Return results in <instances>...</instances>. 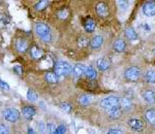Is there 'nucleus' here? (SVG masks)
Masks as SVG:
<instances>
[{
  "label": "nucleus",
  "mask_w": 155,
  "mask_h": 134,
  "mask_svg": "<svg viewBox=\"0 0 155 134\" xmlns=\"http://www.w3.org/2000/svg\"><path fill=\"white\" fill-rule=\"evenodd\" d=\"M34 30H35L36 34L41 37L44 43H50L52 40V33L50 28L48 27V25L44 23H37L35 25Z\"/></svg>",
  "instance_id": "nucleus-1"
},
{
  "label": "nucleus",
  "mask_w": 155,
  "mask_h": 134,
  "mask_svg": "<svg viewBox=\"0 0 155 134\" xmlns=\"http://www.w3.org/2000/svg\"><path fill=\"white\" fill-rule=\"evenodd\" d=\"M54 71L55 74L58 78H60V76H66L72 72V67L71 64L67 63L65 61H59L55 64Z\"/></svg>",
  "instance_id": "nucleus-2"
},
{
  "label": "nucleus",
  "mask_w": 155,
  "mask_h": 134,
  "mask_svg": "<svg viewBox=\"0 0 155 134\" xmlns=\"http://www.w3.org/2000/svg\"><path fill=\"white\" fill-rule=\"evenodd\" d=\"M120 101H121V98L117 97V96H109V97L102 99L101 106L104 110H112L116 106H120Z\"/></svg>",
  "instance_id": "nucleus-3"
},
{
  "label": "nucleus",
  "mask_w": 155,
  "mask_h": 134,
  "mask_svg": "<svg viewBox=\"0 0 155 134\" xmlns=\"http://www.w3.org/2000/svg\"><path fill=\"white\" fill-rule=\"evenodd\" d=\"M124 76L129 81H137L141 76V69L137 66L128 67L124 72Z\"/></svg>",
  "instance_id": "nucleus-4"
},
{
  "label": "nucleus",
  "mask_w": 155,
  "mask_h": 134,
  "mask_svg": "<svg viewBox=\"0 0 155 134\" xmlns=\"http://www.w3.org/2000/svg\"><path fill=\"white\" fill-rule=\"evenodd\" d=\"M3 116L6 121L11 123H15L20 119V111L15 108H6L3 111Z\"/></svg>",
  "instance_id": "nucleus-5"
},
{
  "label": "nucleus",
  "mask_w": 155,
  "mask_h": 134,
  "mask_svg": "<svg viewBox=\"0 0 155 134\" xmlns=\"http://www.w3.org/2000/svg\"><path fill=\"white\" fill-rule=\"evenodd\" d=\"M127 124H128L129 128L131 130L136 131V132H141L144 128V124L140 119H136V118H131L127 121Z\"/></svg>",
  "instance_id": "nucleus-6"
},
{
  "label": "nucleus",
  "mask_w": 155,
  "mask_h": 134,
  "mask_svg": "<svg viewBox=\"0 0 155 134\" xmlns=\"http://www.w3.org/2000/svg\"><path fill=\"white\" fill-rule=\"evenodd\" d=\"M95 11L99 17H101V18H106L110 14L109 7H107V3H104V2H98L95 5Z\"/></svg>",
  "instance_id": "nucleus-7"
},
{
  "label": "nucleus",
  "mask_w": 155,
  "mask_h": 134,
  "mask_svg": "<svg viewBox=\"0 0 155 134\" xmlns=\"http://www.w3.org/2000/svg\"><path fill=\"white\" fill-rule=\"evenodd\" d=\"M143 14L147 17L155 16V2L148 1L143 5Z\"/></svg>",
  "instance_id": "nucleus-8"
},
{
  "label": "nucleus",
  "mask_w": 155,
  "mask_h": 134,
  "mask_svg": "<svg viewBox=\"0 0 155 134\" xmlns=\"http://www.w3.org/2000/svg\"><path fill=\"white\" fill-rule=\"evenodd\" d=\"M142 96H143L144 100L146 101L147 103L149 104H153L155 102V92L153 90H145L143 93H142Z\"/></svg>",
  "instance_id": "nucleus-9"
},
{
  "label": "nucleus",
  "mask_w": 155,
  "mask_h": 134,
  "mask_svg": "<svg viewBox=\"0 0 155 134\" xmlns=\"http://www.w3.org/2000/svg\"><path fill=\"white\" fill-rule=\"evenodd\" d=\"M44 56V52H42L41 49H39L38 46H33L30 48V57L34 60H39V59L42 58Z\"/></svg>",
  "instance_id": "nucleus-10"
},
{
  "label": "nucleus",
  "mask_w": 155,
  "mask_h": 134,
  "mask_svg": "<svg viewBox=\"0 0 155 134\" xmlns=\"http://www.w3.org/2000/svg\"><path fill=\"white\" fill-rule=\"evenodd\" d=\"M86 68L87 67L84 65V64L78 63L74 66L72 68V73L76 78H81L82 75H84L85 72H86Z\"/></svg>",
  "instance_id": "nucleus-11"
},
{
  "label": "nucleus",
  "mask_w": 155,
  "mask_h": 134,
  "mask_svg": "<svg viewBox=\"0 0 155 134\" xmlns=\"http://www.w3.org/2000/svg\"><path fill=\"white\" fill-rule=\"evenodd\" d=\"M16 49H17V51L20 52V53H24V52H26L27 49H28V43H27L26 39H24V38L17 39Z\"/></svg>",
  "instance_id": "nucleus-12"
},
{
  "label": "nucleus",
  "mask_w": 155,
  "mask_h": 134,
  "mask_svg": "<svg viewBox=\"0 0 155 134\" xmlns=\"http://www.w3.org/2000/svg\"><path fill=\"white\" fill-rule=\"evenodd\" d=\"M102 43H104V38L101 35H96L90 40V48L93 49H97L101 46Z\"/></svg>",
  "instance_id": "nucleus-13"
},
{
  "label": "nucleus",
  "mask_w": 155,
  "mask_h": 134,
  "mask_svg": "<svg viewBox=\"0 0 155 134\" xmlns=\"http://www.w3.org/2000/svg\"><path fill=\"white\" fill-rule=\"evenodd\" d=\"M113 49H115L116 52H118V53H122V52L125 51L126 49V43L125 41L123 40V39H117L116 41L113 44Z\"/></svg>",
  "instance_id": "nucleus-14"
},
{
  "label": "nucleus",
  "mask_w": 155,
  "mask_h": 134,
  "mask_svg": "<svg viewBox=\"0 0 155 134\" xmlns=\"http://www.w3.org/2000/svg\"><path fill=\"white\" fill-rule=\"evenodd\" d=\"M97 68L99 69L101 71H106L107 69H109L110 65H111V63H110V61L107 60V58H101L97 60Z\"/></svg>",
  "instance_id": "nucleus-15"
},
{
  "label": "nucleus",
  "mask_w": 155,
  "mask_h": 134,
  "mask_svg": "<svg viewBox=\"0 0 155 134\" xmlns=\"http://www.w3.org/2000/svg\"><path fill=\"white\" fill-rule=\"evenodd\" d=\"M95 27H96V24L94 22L93 19H87L84 23V29L86 30V32L88 33H92L94 30H95Z\"/></svg>",
  "instance_id": "nucleus-16"
},
{
  "label": "nucleus",
  "mask_w": 155,
  "mask_h": 134,
  "mask_svg": "<svg viewBox=\"0 0 155 134\" xmlns=\"http://www.w3.org/2000/svg\"><path fill=\"white\" fill-rule=\"evenodd\" d=\"M22 113H23L25 118L31 119L33 116H35L36 110H35V108L32 107V106H24V107L22 108Z\"/></svg>",
  "instance_id": "nucleus-17"
},
{
  "label": "nucleus",
  "mask_w": 155,
  "mask_h": 134,
  "mask_svg": "<svg viewBox=\"0 0 155 134\" xmlns=\"http://www.w3.org/2000/svg\"><path fill=\"white\" fill-rule=\"evenodd\" d=\"M122 115V108L121 106H116V107L112 108L109 110V116L112 119H118Z\"/></svg>",
  "instance_id": "nucleus-18"
},
{
  "label": "nucleus",
  "mask_w": 155,
  "mask_h": 134,
  "mask_svg": "<svg viewBox=\"0 0 155 134\" xmlns=\"http://www.w3.org/2000/svg\"><path fill=\"white\" fill-rule=\"evenodd\" d=\"M145 118L147 119V121H148L150 124L155 125V110H153V108L147 110L145 111Z\"/></svg>",
  "instance_id": "nucleus-19"
},
{
  "label": "nucleus",
  "mask_w": 155,
  "mask_h": 134,
  "mask_svg": "<svg viewBox=\"0 0 155 134\" xmlns=\"http://www.w3.org/2000/svg\"><path fill=\"white\" fill-rule=\"evenodd\" d=\"M144 79L145 81L149 84H155V70H148L146 71L144 74Z\"/></svg>",
  "instance_id": "nucleus-20"
},
{
  "label": "nucleus",
  "mask_w": 155,
  "mask_h": 134,
  "mask_svg": "<svg viewBox=\"0 0 155 134\" xmlns=\"http://www.w3.org/2000/svg\"><path fill=\"white\" fill-rule=\"evenodd\" d=\"M125 36H126V38H128L129 40H131V41L137 40V39H139V35H137L136 30H134L132 28H126Z\"/></svg>",
  "instance_id": "nucleus-21"
},
{
  "label": "nucleus",
  "mask_w": 155,
  "mask_h": 134,
  "mask_svg": "<svg viewBox=\"0 0 155 134\" xmlns=\"http://www.w3.org/2000/svg\"><path fill=\"white\" fill-rule=\"evenodd\" d=\"M85 75L88 79H95L97 76V72L96 70L93 68L92 66H88L86 68V72H85Z\"/></svg>",
  "instance_id": "nucleus-22"
},
{
  "label": "nucleus",
  "mask_w": 155,
  "mask_h": 134,
  "mask_svg": "<svg viewBox=\"0 0 155 134\" xmlns=\"http://www.w3.org/2000/svg\"><path fill=\"white\" fill-rule=\"evenodd\" d=\"M91 101H92V96L88 95V94H86V95H82L81 97L79 98V103L83 106L89 105V104L91 103Z\"/></svg>",
  "instance_id": "nucleus-23"
},
{
  "label": "nucleus",
  "mask_w": 155,
  "mask_h": 134,
  "mask_svg": "<svg viewBox=\"0 0 155 134\" xmlns=\"http://www.w3.org/2000/svg\"><path fill=\"white\" fill-rule=\"evenodd\" d=\"M120 106H121L122 110H128L129 108L132 106V102L130 101V99L128 98H121V101H120Z\"/></svg>",
  "instance_id": "nucleus-24"
},
{
  "label": "nucleus",
  "mask_w": 155,
  "mask_h": 134,
  "mask_svg": "<svg viewBox=\"0 0 155 134\" xmlns=\"http://www.w3.org/2000/svg\"><path fill=\"white\" fill-rule=\"evenodd\" d=\"M46 81L50 84H56L58 81V76L55 74V72H47L45 75Z\"/></svg>",
  "instance_id": "nucleus-25"
},
{
  "label": "nucleus",
  "mask_w": 155,
  "mask_h": 134,
  "mask_svg": "<svg viewBox=\"0 0 155 134\" xmlns=\"http://www.w3.org/2000/svg\"><path fill=\"white\" fill-rule=\"evenodd\" d=\"M50 4V1H47V0H41V1L37 2L35 4V9L38 11H42V9H45L46 7H48V5Z\"/></svg>",
  "instance_id": "nucleus-26"
},
{
  "label": "nucleus",
  "mask_w": 155,
  "mask_h": 134,
  "mask_svg": "<svg viewBox=\"0 0 155 134\" xmlns=\"http://www.w3.org/2000/svg\"><path fill=\"white\" fill-rule=\"evenodd\" d=\"M27 98H28V100L33 102V101L37 100L38 96H37V94L33 90H28V92H27Z\"/></svg>",
  "instance_id": "nucleus-27"
},
{
  "label": "nucleus",
  "mask_w": 155,
  "mask_h": 134,
  "mask_svg": "<svg viewBox=\"0 0 155 134\" xmlns=\"http://www.w3.org/2000/svg\"><path fill=\"white\" fill-rule=\"evenodd\" d=\"M60 108H61L62 110L65 111V113H71V110H72L71 105L67 102H62L61 104H60Z\"/></svg>",
  "instance_id": "nucleus-28"
},
{
  "label": "nucleus",
  "mask_w": 155,
  "mask_h": 134,
  "mask_svg": "<svg viewBox=\"0 0 155 134\" xmlns=\"http://www.w3.org/2000/svg\"><path fill=\"white\" fill-rule=\"evenodd\" d=\"M78 43H79L80 46H82V48H85V46H87V44L89 43V41H88V39H87L86 37L81 36L79 38V41H78Z\"/></svg>",
  "instance_id": "nucleus-29"
},
{
  "label": "nucleus",
  "mask_w": 155,
  "mask_h": 134,
  "mask_svg": "<svg viewBox=\"0 0 155 134\" xmlns=\"http://www.w3.org/2000/svg\"><path fill=\"white\" fill-rule=\"evenodd\" d=\"M55 131H56V127H55L54 124L50 123L47 125V132L46 134H55Z\"/></svg>",
  "instance_id": "nucleus-30"
},
{
  "label": "nucleus",
  "mask_w": 155,
  "mask_h": 134,
  "mask_svg": "<svg viewBox=\"0 0 155 134\" xmlns=\"http://www.w3.org/2000/svg\"><path fill=\"white\" fill-rule=\"evenodd\" d=\"M66 132V127L64 125H59L58 127L56 128V131H55V134H65Z\"/></svg>",
  "instance_id": "nucleus-31"
},
{
  "label": "nucleus",
  "mask_w": 155,
  "mask_h": 134,
  "mask_svg": "<svg viewBox=\"0 0 155 134\" xmlns=\"http://www.w3.org/2000/svg\"><path fill=\"white\" fill-rule=\"evenodd\" d=\"M68 16V11H66V9H62V11H58V17L61 20H64L66 19V17Z\"/></svg>",
  "instance_id": "nucleus-32"
},
{
  "label": "nucleus",
  "mask_w": 155,
  "mask_h": 134,
  "mask_svg": "<svg viewBox=\"0 0 155 134\" xmlns=\"http://www.w3.org/2000/svg\"><path fill=\"white\" fill-rule=\"evenodd\" d=\"M0 134H9L8 127H6L3 124H0Z\"/></svg>",
  "instance_id": "nucleus-33"
},
{
  "label": "nucleus",
  "mask_w": 155,
  "mask_h": 134,
  "mask_svg": "<svg viewBox=\"0 0 155 134\" xmlns=\"http://www.w3.org/2000/svg\"><path fill=\"white\" fill-rule=\"evenodd\" d=\"M0 88L2 89V90H6L8 91L9 90V85L5 81H3L2 79H0Z\"/></svg>",
  "instance_id": "nucleus-34"
},
{
  "label": "nucleus",
  "mask_w": 155,
  "mask_h": 134,
  "mask_svg": "<svg viewBox=\"0 0 155 134\" xmlns=\"http://www.w3.org/2000/svg\"><path fill=\"white\" fill-rule=\"evenodd\" d=\"M107 134H124L123 131L120 130V129H111V130L107 131Z\"/></svg>",
  "instance_id": "nucleus-35"
},
{
  "label": "nucleus",
  "mask_w": 155,
  "mask_h": 134,
  "mask_svg": "<svg viewBox=\"0 0 155 134\" xmlns=\"http://www.w3.org/2000/svg\"><path fill=\"white\" fill-rule=\"evenodd\" d=\"M118 4H119V7L122 9H126L128 7V2L127 1H118Z\"/></svg>",
  "instance_id": "nucleus-36"
},
{
  "label": "nucleus",
  "mask_w": 155,
  "mask_h": 134,
  "mask_svg": "<svg viewBox=\"0 0 155 134\" xmlns=\"http://www.w3.org/2000/svg\"><path fill=\"white\" fill-rule=\"evenodd\" d=\"M14 71H15V73H17L18 75H21V74L23 73V68H22L21 66H15Z\"/></svg>",
  "instance_id": "nucleus-37"
},
{
  "label": "nucleus",
  "mask_w": 155,
  "mask_h": 134,
  "mask_svg": "<svg viewBox=\"0 0 155 134\" xmlns=\"http://www.w3.org/2000/svg\"><path fill=\"white\" fill-rule=\"evenodd\" d=\"M28 134H35V132L33 131V129H31V128H28V132H27Z\"/></svg>",
  "instance_id": "nucleus-38"
},
{
  "label": "nucleus",
  "mask_w": 155,
  "mask_h": 134,
  "mask_svg": "<svg viewBox=\"0 0 155 134\" xmlns=\"http://www.w3.org/2000/svg\"><path fill=\"white\" fill-rule=\"evenodd\" d=\"M143 27L145 28V30H146V31H149V30H150V28H149L148 25H143Z\"/></svg>",
  "instance_id": "nucleus-39"
},
{
  "label": "nucleus",
  "mask_w": 155,
  "mask_h": 134,
  "mask_svg": "<svg viewBox=\"0 0 155 134\" xmlns=\"http://www.w3.org/2000/svg\"><path fill=\"white\" fill-rule=\"evenodd\" d=\"M154 55H155V49H154Z\"/></svg>",
  "instance_id": "nucleus-40"
}]
</instances>
